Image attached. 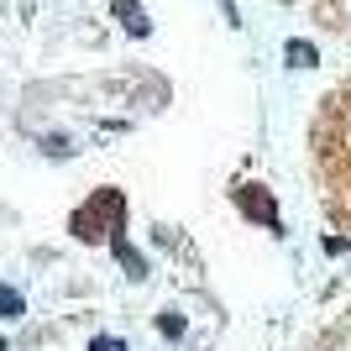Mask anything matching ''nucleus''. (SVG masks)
<instances>
[{"mask_svg":"<svg viewBox=\"0 0 351 351\" xmlns=\"http://www.w3.org/2000/svg\"><path fill=\"white\" fill-rule=\"evenodd\" d=\"M121 226H126V199H121V189H95L89 194V205H79L69 215V231L79 236V241H121Z\"/></svg>","mask_w":351,"mask_h":351,"instance_id":"f257e3e1","label":"nucleus"},{"mask_svg":"<svg viewBox=\"0 0 351 351\" xmlns=\"http://www.w3.org/2000/svg\"><path fill=\"white\" fill-rule=\"evenodd\" d=\"M110 247H116L121 267H126L132 278H147V263H142V252H132V247H126V236H121V241H110Z\"/></svg>","mask_w":351,"mask_h":351,"instance_id":"39448f33","label":"nucleus"},{"mask_svg":"<svg viewBox=\"0 0 351 351\" xmlns=\"http://www.w3.org/2000/svg\"><path fill=\"white\" fill-rule=\"evenodd\" d=\"M89 351H132V346H126L121 336H95V341H89Z\"/></svg>","mask_w":351,"mask_h":351,"instance_id":"6e6552de","label":"nucleus"},{"mask_svg":"<svg viewBox=\"0 0 351 351\" xmlns=\"http://www.w3.org/2000/svg\"><path fill=\"white\" fill-rule=\"evenodd\" d=\"M283 58H289L293 69H309V63H320V53H315V43H299V37H293V43L283 47Z\"/></svg>","mask_w":351,"mask_h":351,"instance_id":"423d86ee","label":"nucleus"},{"mask_svg":"<svg viewBox=\"0 0 351 351\" xmlns=\"http://www.w3.org/2000/svg\"><path fill=\"white\" fill-rule=\"evenodd\" d=\"M236 210H241L247 220H257V226H267V231H283L278 199H273L263 184H241V189H236Z\"/></svg>","mask_w":351,"mask_h":351,"instance_id":"f03ea898","label":"nucleus"},{"mask_svg":"<svg viewBox=\"0 0 351 351\" xmlns=\"http://www.w3.org/2000/svg\"><path fill=\"white\" fill-rule=\"evenodd\" d=\"M116 16H121V27L132 32V37H147V32H152V21H147V11L136 0H116Z\"/></svg>","mask_w":351,"mask_h":351,"instance_id":"7ed1b4c3","label":"nucleus"},{"mask_svg":"<svg viewBox=\"0 0 351 351\" xmlns=\"http://www.w3.org/2000/svg\"><path fill=\"white\" fill-rule=\"evenodd\" d=\"M162 336H168V341H178V336H184V315H178V309H168V315H162Z\"/></svg>","mask_w":351,"mask_h":351,"instance_id":"0eeeda50","label":"nucleus"},{"mask_svg":"<svg viewBox=\"0 0 351 351\" xmlns=\"http://www.w3.org/2000/svg\"><path fill=\"white\" fill-rule=\"evenodd\" d=\"M0 351H5V336H0Z\"/></svg>","mask_w":351,"mask_h":351,"instance_id":"1a4fd4ad","label":"nucleus"},{"mask_svg":"<svg viewBox=\"0 0 351 351\" xmlns=\"http://www.w3.org/2000/svg\"><path fill=\"white\" fill-rule=\"evenodd\" d=\"M21 315H27V299L11 283H0V320H21Z\"/></svg>","mask_w":351,"mask_h":351,"instance_id":"20e7f679","label":"nucleus"}]
</instances>
